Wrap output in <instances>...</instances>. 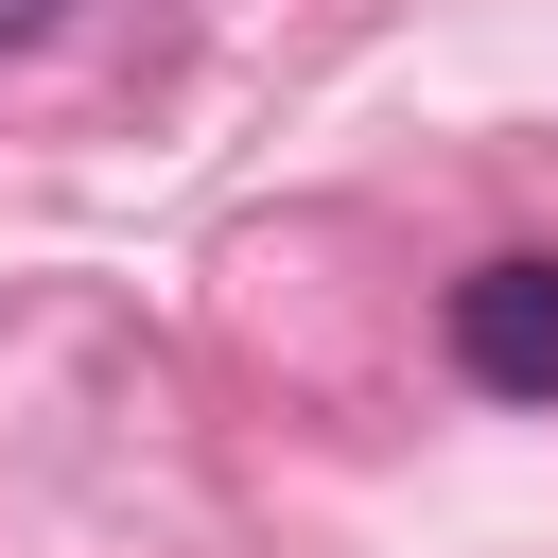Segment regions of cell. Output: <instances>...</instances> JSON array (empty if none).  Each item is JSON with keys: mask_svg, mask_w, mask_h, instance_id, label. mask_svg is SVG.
Listing matches in <instances>:
<instances>
[{"mask_svg": "<svg viewBox=\"0 0 558 558\" xmlns=\"http://www.w3.org/2000/svg\"><path fill=\"white\" fill-rule=\"evenodd\" d=\"M453 366L488 401H558V262H471L453 279Z\"/></svg>", "mask_w": 558, "mask_h": 558, "instance_id": "1", "label": "cell"}, {"mask_svg": "<svg viewBox=\"0 0 558 558\" xmlns=\"http://www.w3.org/2000/svg\"><path fill=\"white\" fill-rule=\"evenodd\" d=\"M35 17H52V0H0V52H17V35H35Z\"/></svg>", "mask_w": 558, "mask_h": 558, "instance_id": "2", "label": "cell"}]
</instances>
